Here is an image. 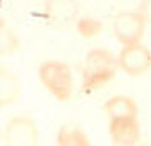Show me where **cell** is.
Segmentation results:
<instances>
[{"instance_id": "7", "label": "cell", "mask_w": 151, "mask_h": 146, "mask_svg": "<svg viewBox=\"0 0 151 146\" xmlns=\"http://www.w3.org/2000/svg\"><path fill=\"white\" fill-rule=\"evenodd\" d=\"M20 79L15 72L5 65H0V106L7 108L20 96Z\"/></svg>"}, {"instance_id": "13", "label": "cell", "mask_w": 151, "mask_h": 146, "mask_svg": "<svg viewBox=\"0 0 151 146\" xmlns=\"http://www.w3.org/2000/svg\"><path fill=\"white\" fill-rule=\"evenodd\" d=\"M138 12H141V14H143V17L146 19V22H148V24H151V0H150V2H143V4H139Z\"/></svg>"}, {"instance_id": "9", "label": "cell", "mask_w": 151, "mask_h": 146, "mask_svg": "<svg viewBox=\"0 0 151 146\" xmlns=\"http://www.w3.org/2000/svg\"><path fill=\"white\" fill-rule=\"evenodd\" d=\"M45 15L55 24H67V22L77 20V4L76 2H45L44 4Z\"/></svg>"}, {"instance_id": "6", "label": "cell", "mask_w": 151, "mask_h": 146, "mask_svg": "<svg viewBox=\"0 0 151 146\" xmlns=\"http://www.w3.org/2000/svg\"><path fill=\"white\" fill-rule=\"evenodd\" d=\"M109 136L114 146H139L141 126L138 118H123L109 121Z\"/></svg>"}, {"instance_id": "12", "label": "cell", "mask_w": 151, "mask_h": 146, "mask_svg": "<svg viewBox=\"0 0 151 146\" xmlns=\"http://www.w3.org/2000/svg\"><path fill=\"white\" fill-rule=\"evenodd\" d=\"M76 30L82 39H92L103 30V24L96 17L82 15L76 20Z\"/></svg>"}, {"instance_id": "8", "label": "cell", "mask_w": 151, "mask_h": 146, "mask_svg": "<svg viewBox=\"0 0 151 146\" xmlns=\"http://www.w3.org/2000/svg\"><path fill=\"white\" fill-rule=\"evenodd\" d=\"M104 111L111 119H123V118H138V104L129 96H113L106 101Z\"/></svg>"}, {"instance_id": "1", "label": "cell", "mask_w": 151, "mask_h": 146, "mask_svg": "<svg viewBox=\"0 0 151 146\" xmlns=\"http://www.w3.org/2000/svg\"><path fill=\"white\" fill-rule=\"evenodd\" d=\"M119 67L118 57L108 49H91L82 64V91L91 92L104 86L116 76Z\"/></svg>"}, {"instance_id": "2", "label": "cell", "mask_w": 151, "mask_h": 146, "mask_svg": "<svg viewBox=\"0 0 151 146\" xmlns=\"http://www.w3.org/2000/svg\"><path fill=\"white\" fill-rule=\"evenodd\" d=\"M39 79L42 82V86L47 89L52 96L65 103L72 96L74 89V79L70 67L62 60H45L39 65Z\"/></svg>"}, {"instance_id": "4", "label": "cell", "mask_w": 151, "mask_h": 146, "mask_svg": "<svg viewBox=\"0 0 151 146\" xmlns=\"http://www.w3.org/2000/svg\"><path fill=\"white\" fill-rule=\"evenodd\" d=\"M146 19L143 14L138 10L133 12H121L116 15L113 22V32L114 37L124 45H133V44H139L143 34L146 29Z\"/></svg>"}, {"instance_id": "10", "label": "cell", "mask_w": 151, "mask_h": 146, "mask_svg": "<svg viewBox=\"0 0 151 146\" xmlns=\"http://www.w3.org/2000/svg\"><path fill=\"white\" fill-rule=\"evenodd\" d=\"M57 146H91V140L81 126L67 123L57 131Z\"/></svg>"}, {"instance_id": "11", "label": "cell", "mask_w": 151, "mask_h": 146, "mask_svg": "<svg viewBox=\"0 0 151 146\" xmlns=\"http://www.w3.org/2000/svg\"><path fill=\"white\" fill-rule=\"evenodd\" d=\"M20 47V40L12 27L7 24L4 19H0V55H12L14 52H17Z\"/></svg>"}, {"instance_id": "3", "label": "cell", "mask_w": 151, "mask_h": 146, "mask_svg": "<svg viewBox=\"0 0 151 146\" xmlns=\"http://www.w3.org/2000/svg\"><path fill=\"white\" fill-rule=\"evenodd\" d=\"M39 126L29 116H14L2 128V146H39Z\"/></svg>"}, {"instance_id": "5", "label": "cell", "mask_w": 151, "mask_h": 146, "mask_svg": "<svg viewBox=\"0 0 151 146\" xmlns=\"http://www.w3.org/2000/svg\"><path fill=\"white\" fill-rule=\"evenodd\" d=\"M119 69H123L126 74L133 77L143 76L151 69V52L143 44H133L124 45L118 55Z\"/></svg>"}]
</instances>
